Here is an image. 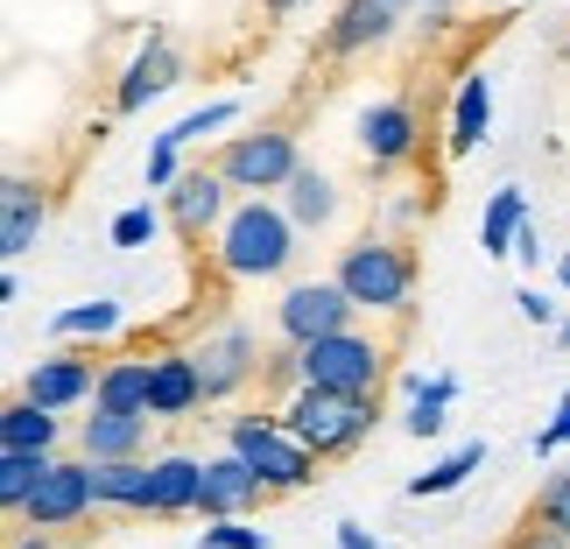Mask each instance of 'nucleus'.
<instances>
[{
	"instance_id": "nucleus-1",
	"label": "nucleus",
	"mask_w": 570,
	"mask_h": 549,
	"mask_svg": "<svg viewBox=\"0 0 570 549\" xmlns=\"http://www.w3.org/2000/svg\"><path fill=\"white\" fill-rule=\"evenodd\" d=\"M296 261V218L289 205H268V197H239L218 226V268L233 282H268Z\"/></svg>"
},
{
	"instance_id": "nucleus-2",
	"label": "nucleus",
	"mask_w": 570,
	"mask_h": 549,
	"mask_svg": "<svg viewBox=\"0 0 570 549\" xmlns=\"http://www.w3.org/2000/svg\"><path fill=\"white\" fill-rule=\"evenodd\" d=\"M282 423H289L317 458H345V451H360L366 430L381 423V394H345V388L296 381L289 402H282Z\"/></svg>"
},
{
	"instance_id": "nucleus-3",
	"label": "nucleus",
	"mask_w": 570,
	"mask_h": 549,
	"mask_svg": "<svg viewBox=\"0 0 570 549\" xmlns=\"http://www.w3.org/2000/svg\"><path fill=\"white\" fill-rule=\"evenodd\" d=\"M226 451L247 458V465L268 479V493H303L317 479V465H324V458L282 423V409L275 415H233V423H226Z\"/></svg>"
},
{
	"instance_id": "nucleus-4",
	"label": "nucleus",
	"mask_w": 570,
	"mask_h": 549,
	"mask_svg": "<svg viewBox=\"0 0 570 549\" xmlns=\"http://www.w3.org/2000/svg\"><path fill=\"white\" fill-rule=\"evenodd\" d=\"M289 366L296 381L311 388H345V394H381L387 381V345L374 332H332V339H311V345H289Z\"/></svg>"
},
{
	"instance_id": "nucleus-5",
	"label": "nucleus",
	"mask_w": 570,
	"mask_h": 549,
	"mask_svg": "<svg viewBox=\"0 0 570 549\" xmlns=\"http://www.w3.org/2000/svg\"><path fill=\"white\" fill-rule=\"evenodd\" d=\"M338 282L360 311L394 317V311H409V296H415V254L394 247V239H360V247L338 254Z\"/></svg>"
},
{
	"instance_id": "nucleus-6",
	"label": "nucleus",
	"mask_w": 570,
	"mask_h": 549,
	"mask_svg": "<svg viewBox=\"0 0 570 549\" xmlns=\"http://www.w3.org/2000/svg\"><path fill=\"white\" fill-rule=\"evenodd\" d=\"M296 135L289 127H261V135H233L226 148H218V177H226L233 190H247V197H268L296 177Z\"/></svg>"
},
{
	"instance_id": "nucleus-7",
	"label": "nucleus",
	"mask_w": 570,
	"mask_h": 549,
	"mask_svg": "<svg viewBox=\"0 0 570 549\" xmlns=\"http://www.w3.org/2000/svg\"><path fill=\"white\" fill-rule=\"evenodd\" d=\"M99 508V493H92V458H50V472L29 487V500H21V529H78L85 514Z\"/></svg>"
},
{
	"instance_id": "nucleus-8",
	"label": "nucleus",
	"mask_w": 570,
	"mask_h": 549,
	"mask_svg": "<svg viewBox=\"0 0 570 549\" xmlns=\"http://www.w3.org/2000/svg\"><path fill=\"white\" fill-rule=\"evenodd\" d=\"M353 317H360V303L345 296V282H338V275H332V282H296V290L275 303V332L289 339V345L332 339V332H345Z\"/></svg>"
},
{
	"instance_id": "nucleus-9",
	"label": "nucleus",
	"mask_w": 570,
	"mask_h": 549,
	"mask_svg": "<svg viewBox=\"0 0 570 549\" xmlns=\"http://www.w3.org/2000/svg\"><path fill=\"white\" fill-rule=\"evenodd\" d=\"M197 373H205V402H233L247 381H261V339L226 324V332H212L197 345Z\"/></svg>"
},
{
	"instance_id": "nucleus-10",
	"label": "nucleus",
	"mask_w": 570,
	"mask_h": 549,
	"mask_svg": "<svg viewBox=\"0 0 570 549\" xmlns=\"http://www.w3.org/2000/svg\"><path fill=\"white\" fill-rule=\"evenodd\" d=\"M261 500H275L268 493V479H261L239 451H218L205 458V493H197V514L205 521H226V514H254Z\"/></svg>"
},
{
	"instance_id": "nucleus-11",
	"label": "nucleus",
	"mask_w": 570,
	"mask_h": 549,
	"mask_svg": "<svg viewBox=\"0 0 570 549\" xmlns=\"http://www.w3.org/2000/svg\"><path fill=\"white\" fill-rule=\"evenodd\" d=\"M415 141H423V127H415V106L409 99H374L360 114V148L374 169H402L415 156Z\"/></svg>"
},
{
	"instance_id": "nucleus-12",
	"label": "nucleus",
	"mask_w": 570,
	"mask_h": 549,
	"mask_svg": "<svg viewBox=\"0 0 570 549\" xmlns=\"http://www.w3.org/2000/svg\"><path fill=\"white\" fill-rule=\"evenodd\" d=\"M226 177H218V163L212 169H190V177H177V184H169V226H177L184 239H205V233H218V226H226Z\"/></svg>"
},
{
	"instance_id": "nucleus-13",
	"label": "nucleus",
	"mask_w": 570,
	"mask_h": 549,
	"mask_svg": "<svg viewBox=\"0 0 570 549\" xmlns=\"http://www.w3.org/2000/svg\"><path fill=\"white\" fill-rule=\"evenodd\" d=\"M21 394L63 415V409H78V402H92V394H99V366L78 360V353H42L29 366V381H21Z\"/></svg>"
},
{
	"instance_id": "nucleus-14",
	"label": "nucleus",
	"mask_w": 570,
	"mask_h": 549,
	"mask_svg": "<svg viewBox=\"0 0 570 549\" xmlns=\"http://www.w3.org/2000/svg\"><path fill=\"white\" fill-rule=\"evenodd\" d=\"M148 465H156V479H148V514H156V521L197 514V493H205V458L163 451V458H148Z\"/></svg>"
},
{
	"instance_id": "nucleus-15",
	"label": "nucleus",
	"mask_w": 570,
	"mask_h": 549,
	"mask_svg": "<svg viewBox=\"0 0 570 549\" xmlns=\"http://www.w3.org/2000/svg\"><path fill=\"white\" fill-rule=\"evenodd\" d=\"M177 78H184L177 50H169L163 36H148V42H141V57L127 63V78H120L114 106H120V114H141V106H148V99H163V92H169V85H177Z\"/></svg>"
},
{
	"instance_id": "nucleus-16",
	"label": "nucleus",
	"mask_w": 570,
	"mask_h": 549,
	"mask_svg": "<svg viewBox=\"0 0 570 549\" xmlns=\"http://www.w3.org/2000/svg\"><path fill=\"white\" fill-rule=\"evenodd\" d=\"M148 423L156 415H127V409H99L92 402V415H85V430H78V451L92 458H141V444H148Z\"/></svg>"
},
{
	"instance_id": "nucleus-17",
	"label": "nucleus",
	"mask_w": 570,
	"mask_h": 549,
	"mask_svg": "<svg viewBox=\"0 0 570 549\" xmlns=\"http://www.w3.org/2000/svg\"><path fill=\"white\" fill-rule=\"evenodd\" d=\"M394 36V8L387 0H338L332 29H324V42H332L338 57H360V50H381V42Z\"/></svg>"
},
{
	"instance_id": "nucleus-18",
	"label": "nucleus",
	"mask_w": 570,
	"mask_h": 549,
	"mask_svg": "<svg viewBox=\"0 0 570 549\" xmlns=\"http://www.w3.org/2000/svg\"><path fill=\"white\" fill-rule=\"evenodd\" d=\"M42 218H50V205H42V184L29 177H8V190H0V254H29L36 247V233H42Z\"/></svg>"
},
{
	"instance_id": "nucleus-19",
	"label": "nucleus",
	"mask_w": 570,
	"mask_h": 549,
	"mask_svg": "<svg viewBox=\"0 0 570 549\" xmlns=\"http://www.w3.org/2000/svg\"><path fill=\"white\" fill-rule=\"evenodd\" d=\"M148 394H156V360L148 353H120L99 366V409H127V415H148Z\"/></svg>"
},
{
	"instance_id": "nucleus-20",
	"label": "nucleus",
	"mask_w": 570,
	"mask_h": 549,
	"mask_svg": "<svg viewBox=\"0 0 570 549\" xmlns=\"http://www.w3.org/2000/svg\"><path fill=\"white\" fill-rule=\"evenodd\" d=\"M148 479H156L148 458H99L92 493H99V508H114V514H148Z\"/></svg>"
},
{
	"instance_id": "nucleus-21",
	"label": "nucleus",
	"mask_w": 570,
	"mask_h": 549,
	"mask_svg": "<svg viewBox=\"0 0 570 549\" xmlns=\"http://www.w3.org/2000/svg\"><path fill=\"white\" fill-rule=\"evenodd\" d=\"M197 402H205L197 353H156V394H148V415H190Z\"/></svg>"
},
{
	"instance_id": "nucleus-22",
	"label": "nucleus",
	"mask_w": 570,
	"mask_h": 549,
	"mask_svg": "<svg viewBox=\"0 0 570 549\" xmlns=\"http://www.w3.org/2000/svg\"><path fill=\"white\" fill-rule=\"evenodd\" d=\"M50 444H57V409L14 394L8 415H0V451H50Z\"/></svg>"
},
{
	"instance_id": "nucleus-23",
	"label": "nucleus",
	"mask_w": 570,
	"mask_h": 549,
	"mask_svg": "<svg viewBox=\"0 0 570 549\" xmlns=\"http://www.w3.org/2000/svg\"><path fill=\"white\" fill-rule=\"evenodd\" d=\"M282 205H289L296 226H332L338 218V184L324 177V169H296V177L282 184Z\"/></svg>"
},
{
	"instance_id": "nucleus-24",
	"label": "nucleus",
	"mask_w": 570,
	"mask_h": 549,
	"mask_svg": "<svg viewBox=\"0 0 570 549\" xmlns=\"http://www.w3.org/2000/svg\"><path fill=\"white\" fill-rule=\"evenodd\" d=\"M487 120H493V85L465 78L458 85V106H451V156H472V148L487 141Z\"/></svg>"
},
{
	"instance_id": "nucleus-25",
	"label": "nucleus",
	"mask_w": 570,
	"mask_h": 549,
	"mask_svg": "<svg viewBox=\"0 0 570 549\" xmlns=\"http://www.w3.org/2000/svg\"><path fill=\"white\" fill-rule=\"evenodd\" d=\"M479 465H487V444H458L451 458H436L430 472H415V479H409V500H436V493H458V487H465V479H472Z\"/></svg>"
},
{
	"instance_id": "nucleus-26",
	"label": "nucleus",
	"mask_w": 570,
	"mask_h": 549,
	"mask_svg": "<svg viewBox=\"0 0 570 549\" xmlns=\"http://www.w3.org/2000/svg\"><path fill=\"white\" fill-rule=\"evenodd\" d=\"M521 226H529V212H521V190L508 184V190H493V205H487V218H479V247H487V261H500V254H514V239H521Z\"/></svg>"
},
{
	"instance_id": "nucleus-27",
	"label": "nucleus",
	"mask_w": 570,
	"mask_h": 549,
	"mask_svg": "<svg viewBox=\"0 0 570 549\" xmlns=\"http://www.w3.org/2000/svg\"><path fill=\"white\" fill-rule=\"evenodd\" d=\"M451 402H458V381H451V373H436V381H415V388H409V415H402L409 437H436V430L451 423V415H444Z\"/></svg>"
},
{
	"instance_id": "nucleus-28",
	"label": "nucleus",
	"mask_w": 570,
	"mask_h": 549,
	"mask_svg": "<svg viewBox=\"0 0 570 549\" xmlns=\"http://www.w3.org/2000/svg\"><path fill=\"white\" fill-rule=\"evenodd\" d=\"M42 472H50V451H0V508L21 514V500Z\"/></svg>"
},
{
	"instance_id": "nucleus-29",
	"label": "nucleus",
	"mask_w": 570,
	"mask_h": 549,
	"mask_svg": "<svg viewBox=\"0 0 570 549\" xmlns=\"http://www.w3.org/2000/svg\"><path fill=\"white\" fill-rule=\"evenodd\" d=\"M50 332L57 339H106V332H120V303H71V311H57L50 317Z\"/></svg>"
},
{
	"instance_id": "nucleus-30",
	"label": "nucleus",
	"mask_w": 570,
	"mask_h": 549,
	"mask_svg": "<svg viewBox=\"0 0 570 549\" xmlns=\"http://www.w3.org/2000/svg\"><path fill=\"white\" fill-rule=\"evenodd\" d=\"M529 521H535V529H557V536H570V472H550V479H542V493H535Z\"/></svg>"
},
{
	"instance_id": "nucleus-31",
	"label": "nucleus",
	"mask_w": 570,
	"mask_h": 549,
	"mask_svg": "<svg viewBox=\"0 0 570 549\" xmlns=\"http://www.w3.org/2000/svg\"><path fill=\"white\" fill-rule=\"evenodd\" d=\"M233 114H239V106H233V99H212V106H197V114H184L177 127H169V141H177V148H190V141H205V135H212V127H226Z\"/></svg>"
},
{
	"instance_id": "nucleus-32",
	"label": "nucleus",
	"mask_w": 570,
	"mask_h": 549,
	"mask_svg": "<svg viewBox=\"0 0 570 549\" xmlns=\"http://www.w3.org/2000/svg\"><path fill=\"white\" fill-rule=\"evenodd\" d=\"M163 218H169V212H156V205H127V212L114 218V247H148V239L163 233Z\"/></svg>"
},
{
	"instance_id": "nucleus-33",
	"label": "nucleus",
	"mask_w": 570,
	"mask_h": 549,
	"mask_svg": "<svg viewBox=\"0 0 570 549\" xmlns=\"http://www.w3.org/2000/svg\"><path fill=\"white\" fill-rule=\"evenodd\" d=\"M197 549H268V536H261V529H239V514H226V521H212V529L197 536Z\"/></svg>"
},
{
	"instance_id": "nucleus-34",
	"label": "nucleus",
	"mask_w": 570,
	"mask_h": 549,
	"mask_svg": "<svg viewBox=\"0 0 570 549\" xmlns=\"http://www.w3.org/2000/svg\"><path fill=\"white\" fill-rule=\"evenodd\" d=\"M177 184V141L156 135V148H148V190H169Z\"/></svg>"
},
{
	"instance_id": "nucleus-35",
	"label": "nucleus",
	"mask_w": 570,
	"mask_h": 549,
	"mask_svg": "<svg viewBox=\"0 0 570 549\" xmlns=\"http://www.w3.org/2000/svg\"><path fill=\"white\" fill-rule=\"evenodd\" d=\"M570 444V388H563V402H557V415L535 430V458H550V451H563Z\"/></svg>"
},
{
	"instance_id": "nucleus-36",
	"label": "nucleus",
	"mask_w": 570,
	"mask_h": 549,
	"mask_svg": "<svg viewBox=\"0 0 570 549\" xmlns=\"http://www.w3.org/2000/svg\"><path fill=\"white\" fill-rule=\"evenodd\" d=\"M514 303H521V317H529V324H557V303L542 296V290H521Z\"/></svg>"
},
{
	"instance_id": "nucleus-37",
	"label": "nucleus",
	"mask_w": 570,
	"mask_h": 549,
	"mask_svg": "<svg viewBox=\"0 0 570 549\" xmlns=\"http://www.w3.org/2000/svg\"><path fill=\"white\" fill-rule=\"evenodd\" d=\"M338 549H381V542H374V536H366V529H360V521H338Z\"/></svg>"
},
{
	"instance_id": "nucleus-38",
	"label": "nucleus",
	"mask_w": 570,
	"mask_h": 549,
	"mask_svg": "<svg viewBox=\"0 0 570 549\" xmlns=\"http://www.w3.org/2000/svg\"><path fill=\"white\" fill-rule=\"evenodd\" d=\"M514 254H521V261H529V268H535V261H542V233H535V226H521V239H514Z\"/></svg>"
},
{
	"instance_id": "nucleus-39",
	"label": "nucleus",
	"mask_w": 570,
	"mask_h": 549,
	"mask_svg": "<svg viewBox=\"0 0 570 549\" xmlns=\"http://www.w3.org/2000/svg\"><path fill=\"white\" fill-rule=\"evenodd\" d=\"M14 549H50V529H29V536H21Z\"/></svg>"
},
{
	"instance_id": "nucleus-40",
	"label": "nucleus",
	"mask_w": 570,
	"mask_h": 549,
	"mask_svg": "<svg viewBox=\"0 0 570 549\" xmlns=\"http://www.w3.org/2000/svg\"><path fill=\"white\" fill-rule=\"evenodd\" d=\"M557 282H563V290H570V254H563V261H557Z\"/></svg>"
},
{
	"instance_id": "nucleus-41",
	"label": "nucleus",
	"mask_w": 570,
	"mask_h": 549,
	"mask_svg": "<svg viewBox=\"0 0 570 549\" xmlns=\"http://www.w3.org/2000/svg\"><path fill=\"white\" fill-rule=\"evenodd\" d=\"M423 8H430V14H451V0H423Z\"/></svg>"
},
{
	"instance_id": "nucleus-42",
	"label": "nucleus",
	"mask_w": 570,
	"mask_h": 549,
	"mask_svg": "<svg viewBox=\"0 0 570 549\" xmlns=\"http://www.w3.org/2000/svg\"><path fill=\"white\" fill-rule=\"evenodd\" d=\"M296 8V0H268V14H289Z\"/></svg>"
},
{
	"instance_id": "nucleus-43",
	"label": "nucleus",
	"mask_w": 570,
	"mask_h": 549,
	"mask_svg": "<svg viewBox=\"0 0 570 549\" xmlns=\"http://www.w3.org/2000/svg\"><path fill=\"white\" fill-rule=\"evenodd\" d=\"M557 345H570V324H557Z\"/></svg>"
},
{
	"instance_id": "nucleus-44",
	"label": "nucleus",
	"mask_w": 570,
	"mask_h": 549,
	"mask_svg": "<svg viewBox=\"0 0 570 549\" xmlns=\"http://www.w3.org/2000/svg\"><path fill=\"white\" fill-rule=\"evenodd\" d=\"M387 8H394V14H402V8H415V0H387Z\"/></svg>"
},
{
	"instance_id": "nucleus-45",
	"label": "nucleus",
	"mask_w": 570,
	"mask_h": 549,
	"mask_svg": "<svg viewBox=\"0 0 570 549\" xmlns=\"http://www.w3.org/2000/svg\"><path fill=\"white\" fill-rule=\"evenodd\" d=\"M479 8H508V0H479Z\"/></svg>"
},
{
	"instance_id": "nucleus-46",
	"label": "nucleus",
	"mask_w": 570,
	"mask_h": 549,
	"mask_svg": "<svg viewBox=\"0 0 570 549\" xmlns=\"http://www.w3.org/2000/svg\"><path fill=\"white\" fill-rule=\"evenodd\" d=\"M508 549H521V536H514V542H508Z\"/></svg>"
}]
</instances>
